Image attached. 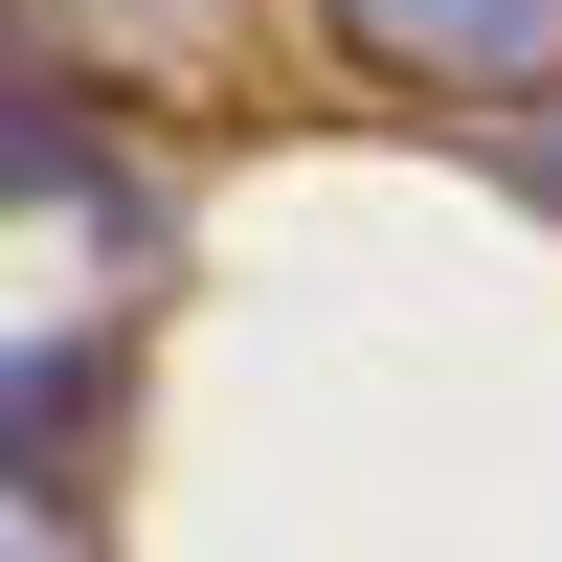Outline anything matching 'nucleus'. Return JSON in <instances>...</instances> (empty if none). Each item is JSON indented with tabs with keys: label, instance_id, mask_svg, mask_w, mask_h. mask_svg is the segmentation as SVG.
<instances>
[{
	"label": "nucleus",
	"instance_id": "nucleus-1",
	"mask_svg": "<svg viewBox=\"0 0 562 562\" xmlns=\"http://www.w3.org/2000/svg\"><path fill=\"white\" fill-rule=\"evenodd\" d=\"M383 90H450V113H562V0H315Z\"/></svg>",
	"mask_w": 562,
	"mask_h": 562
},
{
	"label": "nucleus",
	"instance_id": "nucleus-2",
	"mask_svg": "<svg viewBox=\"0 0 562 562\" xmlns=\"http://www.w3.org/2000/svg\"><path fill=\"white\" fill-rule=\"evenodd\" d=\"M495 158H518V180H540V203H562V113H518V135H495Z\"/></svg>",
	"mask_w": 562,
	"mask_h": 562
}]
</instances>
